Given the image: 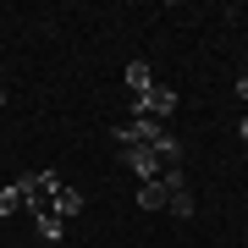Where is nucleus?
Instances as JSON below:
<instances>
[{
	"label": "nucleus",
	"mask_w": 248,
	"mask_h": 248,
	"mask_svg": "<svg viewBox=\"0 0 248 248\" xmlns=\"http://www.w3.org/2000/svg\"><path fill=\"white\" fill-rule=\"evenodd\" d=\"M110 138H116V143H138V149H155V143L166 138V122H149V116H133V122L110 127Z\"/></svg>",
	"instance_id": "obj_1"
},
{
	"label": "nucleus",
	"mask_w": 248,
	"mask_h": 248,
	"mask_svg": "<svg viewBox=\"0 0 248 248\" xmlns=\"http://www.w3.org/2000/svg\"><path fill=\"white\" fill-rule=\"evenodd\" d=\"M133 116H149V122H166V116H177V89L155 83L149 94H138V99H133Z\"/></svg>",
	"instance_id": "obj_2"
},
{
	"label": "nucleus",
	"mask_w": 248,
	"mask_h": 248,
	"mask_svg": "<svg viewBox=\"0 0 248 248\" xmlns=\"http://www.w3.org/2000/svg\"><path fill=\"white\" fill-rule=\"evenodd\" d=\"M122 160H127V171H133L138 182H155L160 171H166V166H160V155H155V149H138V143H127Z\"/></svg>",
	"instance_id": "obj_3"
},
{
	"label": "nucleus",
	"mask_w": 248,
	"mask_h": 248,
	"mask_svg": "<svg viewBox=\"0 0 248 248\" xmlns=\"http://www.w3.org/2000/svg\"><path fill=\"white\" fill-rule=\"evenodd\" d=\"M89 210V199L78 193V187H61V193L50 199V215H61V221H72V215H83Z\"/></svg>",
	"instance_id": "obj_4"
},
{
	"label": "nucleus",
	"mask_w": 248,
	"mask_h": 248,
	"mask_svg": "<svg viewBox=\"0 0 248 248\" xmlns=\"http://www.w3.org/2000/svg\"><path fill=\"white\" fill-rule=\"evenodd\" d=\"M122 78H127V89H133V99L155 89V66H149V61H127V72H122Z\"/></svg>",
	"instance_id": "obj_5"
},
{
	"label": "nucleus",
	"mask_w": 248,
	"mask_h": 248,
	"mask_svg": "<svg viewBox=\"0 0 248 248\" xmlns=\"http://www.w3.org/2000/svg\"><path fill=\"white\" fill-rule=\"evenodd\" d=\"M33 226H39V237H45V243H61V237H66V221H61V215H50V210L33 215Z\"/></svg>",
	"instance_id": "obj_6"
},
{
	"label": "nucleus",
	"mask_w": 248,
	"mask_h": 248,
	"mask_svg": "<svg viewBox=\"0 0 248 248\" xmlns=\"http://www.w3.org/2000/svg\"><path fill=\"white\" fill-rule=\"evenodd\" d=\"M155 155H160V166H166V171H171V166H182V143L171 138V133H166V138L155 143Z\"/></svg>",
	"instance_id": "obj_7"
},
{
	"label": "nucleus",
	"mask_w": 248,
	"mask_h": 248,
	"mask_svg": "<svg viewBox=\"0 0 248 248\" xmlns=\"http://www.w3.org/2000/svg\"><path fill=\"white\" fill-rule=\"evenodd\" d=\"M138 204H143V210H166V187H160V177L138 187Z\"/></svg>",
	"instance_id": "obj_8"
},
{
	"label": "nucleus",
	"mask_w": 248,
	"mask_h": 248,
	"mask_svg": "<svg viewBox=\"0 0 248 248\" xmlns=\"http://www.w3.org/2000/svg\"><path fill=\"white\" fill-rule=\"evenodd\" d=\"M166 210L177 215V221H187V215H193V193H187V187H177V193H166Z\"/></svg>",
	"instance_id": "obj_9"
},
{
	"label": "nucleus",
	"mask_w": 248,
	"mask_h": 248,
	"mask_svg": "<svg viewBox=\"0 0 248 248\" xmlns=\"http://www.w3.org/2000/svg\"><path fill=\"white\" fill-rule=\"evenodd\" d=\"M17 210H22V193L6 182V187H0V221H6V215H17Z\"/></svg>",
	"instance_id": "obj_10"
},
{
	"label": "nucleus",
	"mask_w": 248,
	"mask_h": 248,
	"mask_svg": "<svg viewBox=\"0 0 248 248\" xmlns=\"http://www.w3.org/2000/svg\"><path fill=\"white\" fill-rule=\"evenodd\" d=\"M237 138H243V149H248V116H243V122H237Z\"/></svg>",
	"instance_id": "obj_11"
},
{
	"label": "nucleus",
	"mask_w": 248,
	"mask_h": 248,
	"mask_svg": "<svg viewBox=\"0 0 248 248\" xmlns=\"http://www.w3.org/2000/svg\"><path fill=\"white\" fill-rule=\"evenodd\" d=\"M0 105H6V78H0Z\"/></svg>",
	"instance_id": "obj_12"
}]
</instances>
